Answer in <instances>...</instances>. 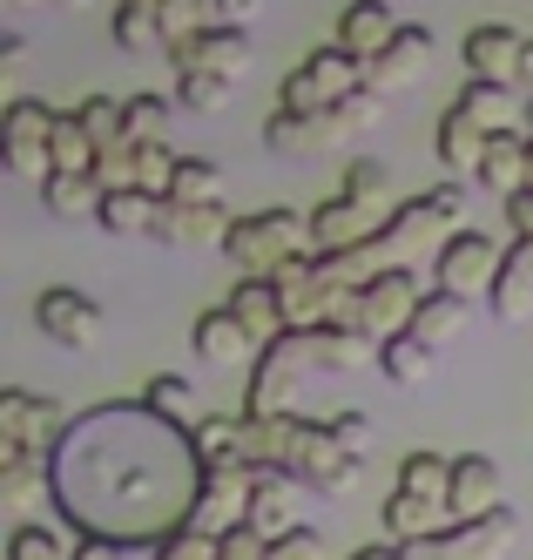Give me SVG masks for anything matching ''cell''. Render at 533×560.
I'll use <instances>...</instances> for the list:
<instances>
[{
  "mask_svg": "<svg viewBox=\"0 0 533 560\" xmlns=\"http://www.w3.org/2000/svg\"><path fill=\"white\" fill-rule=\"evenodd\" d=\"M55 506L74 534L115 547H155L189 527L202 487V453L183 419L155 412L149 398H102L61 425L48 446Z\"/></svg>",
  "mask_w": 533,
  "mask_h": 560,
  "instance_id": "obj_1",
  "label": "cell"
},
{
  "mask_svg": "<svg viewBox=\"0 0 533 560\" xmlns=\"http://www.w3.org/2000/svg\"><path fill=\"white\" fill-rule=\"evenodd\" d=\"M419 298H426V291H419V277L405 270V264H385L364 291H332L324 317H332V325H358V331H372V338L385 345L392 331L413 325V304H419Z\"/></svg>",
  "mask_w": 533,
  "mask_h": 560,
  "instance_id": "obj_2",
  "label": "cell"
},
{
  "mask_svg": "<svg viewBox=\"0 0 533 560\" xmlns=\"http://www.w3.org/2000/svg\"><path fill=\"white\" fill-rule=\"evenodd\" d=\"M317 365V351H311V325H283L270 345H257L251 358V385H243V412L264 419V412H283L291 406V385L298 372Z\"/></svg>",
  "mask_w": 533,
  "mask_h": 560,
  "instance_id": "obj_3",
  "label": "cell"
},
{
  "mask_svg": "<svg viewBox=\"0 0 533 560\" xmlns=\"http://www.w3.org/2000/svg\"><path fill=\"white\" fill-rule=\"evenodd\" d=\"M283 472L298 479V487H311V493H351L358 479H364V453H351L345 439L332 432V419H304L298 425V439H291V459H283Z\"/></svg>",
  "mask_w": 533,
  "mask_h": 560,
  "instance_id": "obj_4",
  "label": "cell"
},
{
  "mask_svg": "<svg viewBox=\"0 0 533 560\" xmlns=\"http://www.w3.org/2000/svg\"><path fill=\"white\" fill-rule=\"evenodd\" d=\"M513 540H520V513L500 500V506H486L473 520H453V527L432 534V540H413L405 560H507Z\"/></svg>",
  "mask_w": 533,
  "mask_h": 560,
  "instance_id": "obj_5",
  "label": "cell"
},
{
  "mask_svg": "<svg viewBox=\"0 0 533 560\" xmlns=\"http://www.w3.org/2000/svg\"><path fill=\"white\" fill-rule=\"evenodd\" d=\"M364 82H372V74H364V55H351L345 42H332V48H317L304 68L283 74L277 102H283V108H298V115H317V108L345 102V95H351V89H364Z\"/></svg>",
  "mask_w": 533,
  "mask_h": 560,
  "instance_id": "obj_6",
  "label": "cell"
},
{
  "mask_svg": "<svg viewBox=\"0 0 533 560\" xmlns=\"http://www.w3.org/2000/svg\"><path fill=\"white\" fill-rule=\"evenodd\" d=\"M500 257L507 250L486 230H445V244L432 250V284L460 291V298H486L494 277H500Z\"/></svg>",
  "mask_w": 533,
  "mask_h": 560,
  "instance_id": "obj_7",
  "label": "cell"
},
{
  "mask_svg": "<svg viewBox=\"0 0 533 560\" xmlns=\"http://www.w3.org/2000/svg\"><path fill=\"white\" fill-rule=\"evenodd\" d=\"M162 55H170V68H210L223 82H243L251 61H257L243 21H210L202 34H176V42H162Z\"/></svg>",
  "mask_w": 533,
  "mask_h": 560,
  "instance_id": "obj_8",
  "label": "cell"
},
{
  "mask_svg": "<svg viewBox=\"0 0 533 560\" xmlns=\"http://www.w3.org/2000/svg\"><path fill=\"white\" fill-rule=\"evenodd\" d=\"M460 217H466V189L460 183H432L426 196H405V203L385 217V244H392V257L398 250H419L426 236L460 230Z\"/></svg>",
  "mask_w": 533,
  "mask_h": 560,
  "instance_id": "obj_9",
  "label": "cell"
},
{
  "mask_svg": "<svg viewBox=\"0 0 533 560\" xmlns=\"http://www.w3.org/2000/svg\"><path fill=\"white\" fill-rule=\"evenodd\" d=\"M264 466H202V487H196V506H189V527L202 534H230L236 520H251V487H257Z\"/></svg>",
  "mask_w": 533,
  "mask_h": 560,
  "instance_id": "obj_10",
  "label": "cell"
},
{
  "mask_svg": "<svg viewBox=\"0 0 533 560\" xmlns=\"http://www.w3.org/2000/svg\"><path fill=\"white\" fill-rule=\"evenodd\" d=\"M34 325L48 331L61 351H95V345H102V331H108V317H102V304H95L89 291L48 284V291L34 298Z\"/></svg>",
  "mask_w": 533,
  "mask_h": 560,
  "instance_id": "obj_11",
  "label": "cell"
},
{
  "mask_svg": "<svg viewBox=\"0 0 533 560\" xmlns=\"http://www.w3.org/2000/svg\"><path fill=\"white\" fill-rule=\"evenodd\" d=\"M48 136H55V108H40L34 95H14L8 115H0V142H8V170L14 176H48L55 155H48Z\"/></svg>",
  "mask_w": 533,
  "mask_h": 560,
  "instance_id": "obj_12",
  "label": "cell"
},
{
  "mask_svg": "<svg viewBox=\"0 0 533 560\" xmlns=\"http://www.w3.org/2000/svg\"><path fill=\"white\" fill-rule=\"evenodd\" d=\"M385 196H358V189H338V196H324V203L311 210V244L317 250H338V244H358V236H372L385 230Z\"/></svg>",
  "mask_w": 533,
  "mask_h": 560,
  "instance_id": "obj_13",
  "label": "cell"
},
{
  "mask_svg": "<svg viewBox=\"0 0 533 560\" xmlns=\"http://www.w3.org/2000/svg\"><path fill=\"white\" fill-rule=\"evenodd\" d=\"M432 68V27H419V21H398L392 27V42L364 61V74H372V89H405V82H419V74Z\"/></svg>",
  "mask_w": 533,
  "mask_h": 560,
  "instance_id": "obj_14",
  "label": "cell"
},
{
  "mask_svg": "<svg viewBox=\"0 0 533 560\" xmlns=\"http://www.w3.org/2000/svg\"><path fill=\"white\" fill-rule=\"evenodd\" d=\"M230 210L223 203H183V196H170L162 203V223H155V236L170 250H223V236H230Z\"/></svg>",
  "mask_w": 533,
  "mask_h": 560,
  "instance_id": "obj_15",
  "label": "cell"
},
{
  "mask_svg": "<svg viewBox=\"0 0 533 560\" xmlns=\"http://www.w3.org/2000/svg\"><path fill=\"white\" fill-rule=\"evenodd\" d=\"M460 55H466V74H486V82H520L526 34L507 27V21H479V27H466Z\"/></svg>",
  "mask_w": 533,
  "mask_h": 560,
  "instance_id": "obj_16",
  "label": "cell"
},
{
  "mask_svg": "<svg viewBox=\"0 0 533 560\" xmlns=\"http://www.w3.org/2000/svg\"><path fill=\"white\" fill-rule=\"evenodd\" d=\"M0 500H8V513H34L55 500L48 446H8V459H0Z\"/></svg>",
  "mask_w": 533,
  "mask_h": 560,
  "instance_id": "obj_17",
  "label": "cell"
},
{
  "mask_svg": "<svg viewBox=\"0 0 533 560\" xmlns=\"http://www.w3.org/2000/svg\"><path fill=\"white\" fill-rule=\"evenodd\" d=\"M0 439L8 446H55L61 439V406L40 392H0Z\"/></svg>",
  "mask_w": 533,
  "mask_h": 560,
  "instance_id": "obj_18",
  "label": "cell"
},
{
  "mask_svg": "<svg viewBox=\"0 0 533 560\" xmlns=\"http://www.w3.org/2000/svg\"><path fill=\"white\" fill-rule=\"evenodd\" d=\"M162 203H170L162 189H142V183H108V189H102V210H95V223H102L108 236H155V223H162Z\"/></svg>",
  "mask_w": 533,
  "mask_h": 560,
  "instance_id": "obj_19",
  "label": "cell"
},
{
  "mask_svg": "<svg viewBox=\"0 0 533 560\" xmlns=\"http://www.w3.org/2000/svg\"><path fill=\"white\" fill-rule=\"evenodd\" d=\"M189 338H196V358H210L217 372H223V365H251V358H257V338H251V325H243V317H236L230 304L202 311Z\"/></svg>",
  "mask_w": 533,
  "mask_h": 560,
  "instance_id": "obj_20",
  "label": "cell"
},
{
  "mask_svg": "<svg viewBox=\"0 0 533 560\" xmlns=\"http://www.w3.org/2000/svg\"><path fill=\"white\" fill-rule=\"evenodd\" d=\"M526 142H533V136H520V129H494V136H486V149H479L473 183H479L486 196H513V189H526Z\"/></svg>",
  "mask_w": 533,
  "mask_h": 560,
  "instance_id": "obj_21",
  "label": "cell"
},
{
  "mask_svg": "<svg viewBox=\"0 0 533 560\" xmlns=\"http://www.w3.org/2000/svg\"><path fill=\"white\" fill-rule=\"evenodd\" d=\"M311 351H317L324 372H364V365H379V338L358 331V325H332V317H317V325H311Z\"/></svg>",
  "mask_w": 533,
  "mask_h": 560,
  "instance_id": "obj_22",
  "label": "cell"
},
{
  "mask_svg": "<svg viewBox=\"0 0 533 560\" xmlns=\"http://www.w3.org/2000/svg\"><path fill=\"white\" fill-rule=\"evenodd\" d=\"M453 527V506H439V500H426V493H392L385 500V540H398V547H413V540H432V534H445Z\"/></svg>",
  "mask_w": 533,
  "mask_h": 560,
  "instance_id": "obj_23",
  "label": "cell"
},
{
  "mask_svg": "<svg viewBox=\"0 0 533 560\" xmlns=\"http://www.w3.org/2000/svg\"><path fill=\"white\" fill-rule=\"evenodd\" d=\"M189 439H196L202 466H243V459H251V419H243V412H202L189 425Z\"/></svg>",
  "mask_w": 533,
  "mask_h": 560,
  "instance_id": "obj_24",
  "label": "cell"
},
{
  "mask_svg": "<svg viewBox=\"0 0 533 560\" xmlns=\"http://www.w3.org/2000/svg\"><path fill=\"white\" fill-rule=\"evenodd\" d=\"M230 311L251 325L257 345H270L283 325H291V311H283V291L270 284V277H236V291H230Z\"/></svg>",
  "mask_w": 533,
  "mask_h": 560,
  "instance_id": "obj_25",
  "label": "cell"
},
{
  "mask_svg": "<svg viewBox=\"0 0 533 560\" xmlns=\"http://www.w3.org/2000/svg\"><path fill=\"white\" fill-rule=\"evenodd\" d=\"M500 506V459L494 453H460L453 459V520H473Z\"/></svg>",
  "mask_w": 533,
  "mask_h": 560,
  "instance_id": "obj_26",
  "label": "cell"
},
{
  "mask_svg": "<svg viewBox=\"0 0 533 560\" xmlns=\"http://www.w3.org/2000/svg\"><path fill=\"white\" fill-rule=\"evenodd\" d=\"M486 304H494L507 325L533 311V236H513V250L500 257V277H494V291H486Z\"/></svg>",
  "mask_w": 533,
  "mask_h": 560,
  "instance_id": "obj_27",
  "label": "cell"
},
{
  "mask_svg": "<svg viewBox=\"0 0 533 560\" xmlns=\"http://www.w3.org/2000/svg\"><path fill=\"white\" fill-rule=\"evenodd\" d=\"M40 210L48 217H95L102 210V176L95 170H48L40 176Z\"/></svg>",
  "mask_w": 533,
  "mask_h": 560,
  "instance_id": "obj_28",
  "label": "cell"
},
{
  "mask_svg": "<svg viewBox=\"0 0 533 560\" xmlns=\"http://www.w3.org/2000/svg\"><path fill=\"white\" fill-rule=\"evenodd\" d=\"M466 317H473V298H460V291L432 284V291L413 304V325H405V331H419L426 345H453V338L466 331Z\"/></svg>",
  "mask_w": 533,
  "mask_h": 560,
  "instance_id": "obj_29",
  "label": "cell"
},
{
  "mask_svg": "<svg viewBox=\"0 0 533 560\" xmlns=\"http://www.w3.org/2000/svg\"><path fill=\"white\" fill-rule=\"evenodd\" d=\"M486 136H494V129H479L473 115L453 102V108L439 115V136H432V142H439V163L453 170V176H473V170H479V149H486Z\"/></svg>",
  "mask_w": 533,
  "mask_h": 560,
  "instance_id": "obj_30",
  "label": "cell"
},
{
  "mask_svg": "<svg viewBox=\"0 0 533 560\" xmlns=\"http://www.w3.org/2000/svg\"><path fill=\"white\" fill-rule=\"evenodd\" d=\"M392 0H351V8L338 14V42L351 48V55H364V61H372L385 42H392Z\"/></svg>",
  "mask_w": 533,
  "mask_h": 560,
  "instance_id": "obj_31",
  "label": "cell"
},
{
  "mask_svg": "<svg viewBox=\"0 0 533 560\" xmlns=\"http://www.w3.org/2000/svg\"><path fill=\"white\" fill-rule=\"evenodd\" d=\"M432 365H439V345H426L419 331H392V338L379 345V372H385L392 385H426Z\"/></svg>",
  "mask_w": 533,
  "mask_h": 560,
  "instance_id": "obj_32",
  "label": "cell"
},
{
  "mask_svg": "<svg viewBox=\"0 0 533 560\" xmlns=\"http://www.w3.org/2000/svg\"><path fill=\"white\" fill-rule=\"evenodd\" d=\"M291 506H298V479L264 466L257 487H251V527L257 534H283V527H291Z\"/></svg>",
  "mask_w": 533,
  "mask_h": 560,
  "instance_id": "obj_33",
  "label": "cell"
},
{
  "mask_svg": "<svg viewBox=\"0 0 533 560\" xmlns=\"http://www.w3.org/2000/svg\"><path fill=\"white\" fill-rule=\"evenodd\" d=\"M223 257L243 270V277H270L283 257H277V244H270V236H264V223L257 217H236L230 223V236H223Z\"/></svg>",
  "mask_w": 533,
  "mask_h": 560,
  "instance_id": "obj_34",
  "label": "cell"
},
{
  "mask_svg": "<svg viewBox=\"0 0 533 560\" xmlns=\"http://www.w3.org/2000/svg\"><path fill=\"white\" fill-rule=\"evenodd\" d=\"M513 89L520 82H486V74H473V82L460 89V108L479 129H513Z\"/></svg>",
  "mask_w": 533,
  "mask_h": 560,
  "instance_id": "obj_35",
  "label": "cell"
},
{
  "mask_svg": "<svg viewBox=\"0 0 533 560\" xmlns=\"http://www.w3.org/2000/svg\"><path fill=\"white\" fill-rule=\"evenodd\" d=\"M48 155H55V170H95V155L102 142L81 129V115L74 108H55V136H48Z\"/></svg>",
  "mask_w": 533,
  "mask_h": 560,
  "instance_id": "obj_36",
  "label": "cell"
},
{
  "mask_svg": "<svg viewBox=\"0 0 533 560\" xmlns=\"http://www.w3.org/2000/svg\"><path fill=\"white\" fill-rule=\"evenodd\" d=\"M398 487L405 493H426L439 506H453V459H439V453H405L398 459Z\"/></svg>",
  "mask_w": 533,
  "mask_h": 560,
  "instance_id": "obj_37",
  "label": "cell"
},
{
  "mask_svg": "<svg viewBox=\"0 0 533 560\" xmlns=\"http://www.w3.org/2000/svg\"><path fill=\"white\" fill-rule=\"evenodd\" d=\"M230 95H236V82H223V74H210V68H176V102L183 108L217 115V108H230Z\"/></svg>",
  "mask_w": 533,
  "mask_h": 560,
  "instance_id": "obj_38",
  "label": "cell"
},
{
  "mask_svg": "<svg viewBox=\"0 0 533 560\" xmlns=\"http://www.w3.org/2000/svg\"><path fill=\"white\" fill-rule=\"evenodd\" d=\"M170 196H183V203H223V170L202 163V155H176Z\"/></svg>",
  "mask_w": 533,
  "mask_h": 560,
  "instance_id": "obj_39",
  "label": "cell"
},
{
  "mask_svg": "<svg viewBox=\"0 0 533 560\" xmlns=\"http://www.w3.org/2000/svg\"><path fill=\"white\" fill-rule=\"evenodd\" d=\"M155 8H162V0H115V42L129 48V55H142V48H155V42H162Z\"/></svg>",
  "mask_w": 533,
  "mask_h": 560,
  "instance_id": "obj_40",
  "label": "cell"
},
{
  "mask_svg": "<svg viewBox=\"0 0 533 560\" xmlns=\"http://www.w3.org/2000/svg\"><path fill=\"white\" fill-rule=\"evenodd\" d=\"M142 398H149L155 412H170V419H183V425H196V419H202V412H196V385H189V378H176V372H155Z\"/></svg>",
  "mask_w": 533,
  "mask_h": 560,
  "instance_id": "obj_41",
  "label": "cell"
},
{
  "mask_svg": "<svg viewBox=\"0 0 533 560\" xmlns=\"http://www.w3.org/2000/svg\"><path fill=\"white\" fill-rule=\"evenodd\" d=\"M210 21H217V0H162V8H155L162 42H176V34H202Z\"/></svg>",
  "mask_w": 533,
  "mask_h": 560,
  "instance_id": "obj_42",
  "label": "cell"
},
{
  "mask_svg": "<svg viewBox=\"0 0 533 560\" xmlns=\"http://www.w3.org/2000/svg\"><path fill=\"white\" fill-rule=\"evenodd\" d=\"M8 560H74V547L55 527H34V520H27V527L8 534Z\"/></svg>",
  "mask_w": 533,
  "mask_h": 560,
  "instance_id": "obj_43",
  "label": "cell"
},
{
  "mask_svg": "<svg viewBox=\"0 0 533 560\" xmlns=\"http://www.w3.org/2000/svg\"><path fill=\"white\" fill-rule=\"evenodd\" d=\"M264 142H270V149H283V155L317 149V142H311V115H298V108H283V102H277V108L264 115Z\"/></svg>",
  "mask_w": 533,
  "mask_h": 560,
  "instance_id": "obj_44",
  "label": "cell"
},
{
  "mask_svg": "<svg viewBox=\"0 0 533 560\" xmlns=\"http://www.w3.org/2000/svg\"><path fill=\"white\" fill-rule=\"evenodd\" d=\"M170 176H176V155L162 149V136H136V183L170 196Z\"/></svg>",
  "mask_w": 533,
  "mask_h": 560,
  "instance_id": "obj_45",
  "label": "cell"
},
{
  "mask_svg": "<svg viewBox=\"0 0 533 560\" xmlns=\"http://www.w3.org/2000/svg\"><path fill=\"white\" fill-rule=\"evenodd\" d=\"M149 560H217V534H202V527H176L170 540H155Z\"/></svg>",
  "mask_w": 533,
  "mask_h": 560,
  "instance_id": "obj_46",
  "label": "cell"
},
{
  "mask_svg": "<svg viewBox=\"0 0 533 560\" xmlns=\"http://www.w3.org/2000/svg\"><path fill=\"white\" fill-rule=\"evenodd\" d=\"M162 122H170V102L162 95H129L121 102V136H162Z\"/></svg>",
  "mask_w": 533,
  "mask_h": 560,
  "instance_id": "obj_47",
  "label": "cell"
},
{
  "mask_svg": "<svg viewBox=\"0 0 533 560\" xmlns=\"http://www.w3.org/2000/svg\"><path fill=\"white\" fill-rule=\"evenodd\" d=\"M264 560H324V540L304 527V520H291L283 534H270V547H264Z\"/></svg>",
  "mask_w": 533,
  "mask_h": 560,
  "instance_id": "obj_48",
  "label": "cell"
},
{
  "mask_svg": "<svg viewBox=\"0 0 533 560\" xmlns=\"http://www.w3.org/2000/svg\"><path fill=\"white\" fill-rule=\"evenodd\" d=\"M74 115H81V129H89L95 142H115L121 136V102H108V95H81Z\"/></svg>",
  "mask_w": 533,
  "mask_h": 560,
  "instance_id": "obj_49",
  "label": "cell"
},
{
  "mask_svg": "<svg viewBox=\"0 0 533 560\" xmlns=\"http://www.w3.org/2000/svg\"><path fill=\"white\" fill-rule=\"evenodd\" d=\"M264 547H270V534H257L251 520H236L230 534H217V560H264Z\"/></svg>",
  "mask_w": 533,
  "mask_h": 560,
  "instance_id": "obj_50",
  "label": "cell"
},
{
  "mask_svg": "<svg viewBox=\"0 0 533 560\" xmlns=\"http://www.w3.org/2000/svg\"><path fill=\"white\" fill-rule=\"evenodd\" d=\"M332 432L345 439L351 453H364V446H372V412H358V406H345V412H332Z\"/></svg>",
  "mask_w": 533,
  "mask_h": 560,
  "instance_id": "obj_51",
  "label": "cell"
},
{
  "mask_svg": "<svg viewBox=\"0 0 533 560\" xmlns=\"http://www.w3.org/2000/svg\"><path fill=\"white\" fill-rule=\"evenodd\" d=\"M345 189H358V196H385V163H379V155H358V163L345 170Z\"/></svg>",
  "mask_w": 533,
  "mask_h": 560,
  "instance_id": "obj_52",
  "label": "cell"
},
{
  "mask_svg": "<svg viewBox=\"0 0 533 560\" xmlns=\"http://www.w3.org/2000/svg\"><path fill=\"white\" fill-rule=\"evenodd\" d=\"M507 223H513V236H533V183L507 196Z\"/></svg>",
  "mask_w": 533,
  "mask_h": 560,
  "instance_id": "obj_53",
  "label": "cell"
},
{
  "mask_svg": "<svg viewBox=\"0 0 533 560\" xmlns=\"http://www.w3.org/2000/svg\"><path fill=\"white\" fill-rule=\"evenodd\" d=\"M264 14V0H217V21H243V27H251Z\"/></svg>",
  "mask_w": 533,
  "mask_h": 560,
  "instance_id": "obj_54",
  "label": "cell"
},
{
  "mask_svg": "<svg viewBox=\"0 0 533 560\" xmlns=\"http://www.w3.org/2000/svg\"><path fill=\"white\" fill-rule=\"evenodd\" d=\"M129 547H115V540H95V534H81V547H74V560H121Z\"/></svg>",
  "mask_w": 533,
  "mask_h": 560,
  "instance_id": "obj_55",
  "label": "cell"
},
{
  "mask_svg": "<svg viewBox=\"0 0 533 560\" xmlns=\"http://www.w3.org/2000/svg\"><path fill=\"white\" fill-rule=\"evenodd\" d=\"M351 560H405V547H398V540H385V547H358Z\"/></svg>",
  "mask_w": 533,
  "mask_h": 560,
  "instance_id": "obj_56",
  "label": "cell"
},
{
  "mask_svg": "<svg viewBox=\"0 0 533 560\" xmlns=\"http://www.w3.org/2000/svg\"><path fill=\"white\" fill-rule=\"evenodd\" d=\"M21 55H27V42H21V34H8V48H0V61H8V74L21 68Z\"/></svg>",
  "mask_w": 533,
  "mask_h": 560,
  "instance_id": "obj_57",
  "label": "cell"
},
{
  "mask_svg": "<svg viewBox=\"0 0 533 560\" xmlns=\"http://www.w3.org/2000/svg\"><path fill=\"white\" fill-rule=\"evenodd\" d=\"M520 89L533 95V34H526V55H520Z\"/></svg>",
  "mask_w": 533,
  "mask_h": 560,
  "instance_id": "obj_58",
  "label": "cell"
},
{
  "mask_svg": "<svg viewBox=\"0 0 533 560\" xmlns=\"http://www.w3.org/2000/svg\"><path fill=\"white\" fill-rule=\"evenodd\" d=\"M526 136H533V129H526ZM526 183H533V142H526Z\"/></svg>",
  "mask_w": 533,
  "mask_h": 560,
  "instance_id": "obj_59",
  "label": "cell"
},
{
  "mask_svg": "<svg viewBox=\"0 0 533 560\" xmlns=\"http://www.w3.org/2000/svg\"><path fill=\"white\" fill-rule=\"evenodd\" d=\"M526 129H533V95H526Z\"/></svg>",
  "mask_w": 533,
  "mask_h": 560,
  "instance_id": "obj_60",
  "label": "cell"
},
{
  "mask_svg": "<svg viewBox=\"0 0 533 560\" xmlns=\"http://www.w3.org/2000/svg\"><path fill=\"white\" fill-rule=\"evenodd\" d=\"M14 8H40V0H14Z\"/></svg>",
  "mask_w": 533,
  "mask_h": 560,
  "instance_id": "obj_61",
  "label": "cell"
}]
</instances>
